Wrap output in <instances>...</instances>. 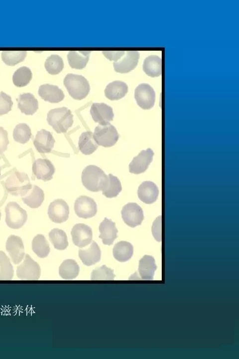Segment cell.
Returning <instances> with one entry per match:
<instances>
[{
	"instance_id": "cell-36",
	"label": "cell",
	"mask_w": 239,
	"mask_h": 359,
	"mask_svg": "<svg viewBox=\"0 0 239 359\" xmlns=\"http://www.w3.org/2000/svg\"><path fill=\"white\" fill-rule=\"evenodd\" d=\"M14 270L9 259L5 253L0 251V280H11Z\"/></svg>"
},
{
	"instance_id": "cell-19",
	"label": "cell",
	"mask_w": 239,
	"mask_h": 359,
	"mask_svg": "<svg viewBox=\"0 0 239 359\" xmlns=\"http://www.w3.org/2000/svg\"><path fill=\"white\" fill-rule=\"evenodd\" d=\"M99 229L100 233L99 237L105 245H112L118 237V230L116 227V223L110 219L105 217L100 223Z\"/></svg>"
},
{
	"instance_id": "cell-15",
	"label": "cell",
	"mask_w": 239,
	"mask_h": 359,
	"mask_svg": "<svg viewBox=\"0 0 239 359\" xmlns=\"http://www.w3.org/2000/svg\"><path fill=\"white\" fill-rule=\"evenodd\" d=\"M90 114L93 120L101 125L110 123L114 116L112 108L104 103H93L90 109Z\"/></svg>"
},
{
	"instance_id": "cell-20",
	"label": "cell",
	"mask_w": 239,
	"mask_h": 359,
	"mask_svg": "<svg viewBox=\"0 0 239 359\" xmlns=\"http://www.w3.org/2000/svg\"><path fill=\"white\" fill-rule=\"evenodd\" d=\"M159 190L152 181H144L139 186L137 195L139 199L146 204H151L158 198Z\"/></svg>"
},
{
	"instance_id": "cell-28",
	"label": "cell",
	"mask_w": 239,
	"mask_h": 359,
	"mask_svg": "<svg viewBox=\"0 0 239 359\" xmlns=\"http://www.w3.org/2000/svg\"><path fill=\"white\" fill-rule=\"evenodd\" d=\"M143 70L150 77L160 76L162 73L161 59L155 55L147 57L143 62Z\"/></svg>"
},
{
	"instance_id": "cell-31",
	"label": "cell",
	"mask_w": 239,
	"mask_h": 359,
	"mask_svg": "<svg viewBox=\"0 0 239 359\" xmlns=\"http://www.w3.org/2000/svg\"><path fill=\"white\" fill-rule=\"evenodd\" d=\"M80 268L77 263L73 259H66L60 265L59 274L64 279L75 278L79 274Z\"/></svg>"
},
{
	"instance_id": "cell-26",
	"label": "cell",
	"mask_w": 239,
	"mask_h": 359,
	"mask_svg": "<svg viewBox=\"0 0 239 359\" xmlns=\"http://www.w3.org/2000/svg\"><path fill=\"white\" fill-rule=\"evenodd\" d=\"M157 266L154 258L150 255H144L139 262L138 272L143 280H152Z\"/></svg>"
},
{
	"instance_id": "cell-17",
	"label": "cell",
	"mask_w": 239,
	"mask_h": 359,
	"mask_svg": "<svg viewBox=\"0 0 239 359\" xmlns=\"http://www.w3.org/2000/svg\"><path fill=\"white\" fill-rule=\"evenodd\" d=\"M6 250L14 264H19L24 258V245L22 239L18 236L11 235L8 237Z\"/></svg>"
},
{
	"instance_id": "cell-41",
	"label": "cell",
	"mask_w": 239,
	"mask_h": 359,
	"mask_svg": "<svg viewBox=\"0 0 239 359\" xmlns=\"http://www.w3.org/2000/svg\"><path fill=\"white\" fill-rule=\"evenodd\" d=\"M13 102L11 98L3 92H0V116L8 113L11 110Z\"/></svg>"
},
{
	"instance_id": "cell-2",
	"label": "cell",
	"mask_w": 239,
	"mask_h": 359,
	"mask_svg": "<svg viewBox=\"0 0 239 359\" xmlns=\"http://www.w3.org/2000/svg\"><path fill=\"white\" fill-rule=\"evenodd\" d=\"M47 121L56 133H66L73 124V115L70 110L65 107L50 110Z\"/></svg>"
},
{
	"instance_id": "cell-39",
	"label": "cell",
	"mask_w": 239,
	"mask_h": 359,
	"mask_svg": "<svg viewBox=\"0 0 239 359\" xmlns=\"http://www.w3.org/2000/svg\"><path fill=\"white\" fill-rule=\"evenodd\" d=\"M26 54L25 51H4L1 53V58L6 64L13 66L23 61Z\"/></svg>"
},
{
	"instance_id": "cell-35",
	"label": "cell",
	"mask_w": 239,
	"mask_h": 359,
	"mask_svg": "<svg viewBox=\"0 0 239 359\" xmlns=\"http://www.w3.org/2000/svg\"><path fill=\"white\" fill-rule=\"evenodd\" d=\"M31 78L32 72L30 69L23 66L15 71L12 76V81L16 86L22 87L27 85Z\"/></svg>"
},
{
	"instance_id": "cell-42",
	"label": "cell",
	"mask_w": 239,
	"mask_h": 359,
	"mask_svg": "<svg viewBox=\"0 0 239 359\" xmlns=\"http://www.w3.org/2000/svg\"><path fill=\"white\" fill-rule=\"evenodd\" d=\"M152 232L155 239L158 241H161V216L154 220L152 226Z\"/></svg>"
},
{
	"instance_id": "cell-37",
	"label": "cell",
	"mask_w": 239,
	"mask_h": 359,
	"mask_svg": "<svg viewBox=\"0 0 239 359\" xmlns=\"http://www.w3.org/2000/svg\"><path fill=\"white\" fill-rule=\"evenodd\" d=\"M32 136L30 128L25 123L17 124L13 132V138L15 141L24 144L27 143Z\"/></svg>"
},
{
	"instance_id": "cell-10",
	"label": "cell",
	"mask_w": 239,
	"mask_h": 359,
	"mask_svg": "<svg viewBox=\"0 0 239 359\" xmlns=\"http://www.w3.org/2000/svg\"><path fill=\"white\" fill-rule=\"evenodd\" d=\"M74 210L78 217L88 219L96 214L97 205L92 198L86 195H82L76 199L74 203Z\"/></svg>"
},
{
	"instance_id": "cell-12",
	"label": "cell",
	"mask_w": 239,
	"mask_h": 359,
	"mask_svg": "<svg viewBox=\"0 0 239 359\" xmlns=\"http://www.w3.org/2000/svg\"><path fill=\"white\" fill-rule=\"evenodd\" d=\"M69 206L63 199H55L49 205L48 216L53 222L61 223L65 222L69 217Z\"/></svg>"
},
{
	"instance_id": "cell-8",
	"label": "cell",
	"mask_w": 239,
	"mask_h": 359,
	"mask_svg": "<svg viewBox=\"0 0 239 359\" xmlns=\"http://www.w3.org/2000/svg\"><path fill=\"white\" fill-rule=\"evenodd\" d=\"M134 98L140 108L148 110L151 109L154 105L155 93L148 84L141 83L135 89Z\"/></svg>"
},
{
	"instance_id": "cell-38",
	"label": "cell",
	"mask_w": 239,
	"mask_h": 359,
	"mask_svg": "<svg viewBox=\"0 0 239 359\" xmlns=\"http://www.w3.org/2000/svg\"><path fill=\"white\" fill-rule=\"evenodd\" d=\"M44 66L49 74L56 75L62 71L64 67V63L60 56L53 54L46 59Z\"/></svg>"
},
{
	"instance_id": "cell-21",
	"label": "cell",
	"mask_w": 239,
	"mask_h": 359,
	"mask_svg": "<svg viewBox=\"0 0 239 359\" xmlns=\"http://www.w3.org/2000/svg\"><path fill=\"white\" fill-rule=\"evenodd\" d=\"M38 94L45 101L51 103L61 102L64 98L63 91L57 86L46 84L39 87Z\"/></svg>"
},
{
	"instance_id": "cell-24",
	"label": "cell",
	"mask_w": 239,
	"mask_h": 359,
	"mask_svg": "<svg viewBox=\"0 0 239 359\" xmlns=\"http://www.w3.org/2000/svg\"><path fill=\"white\" fill-rule=\"evenodd\" d=\"M21 199L23 202L30 207L38 208L44 199V191L39 186L32 185L28 191L21 196Z\"/></svg>"
},
{
	"instance_id": "cell-27",
	"label": "cell",
	"mask_w": 239,
	"mask_h": 359,
	"mask_svg": "<svg viewBox=\"0 0 239 359\" xmlns=\"http://www.w3.org/2000/svg\"><path fill=\"white\" fill-rule=\"evenodd\" d=\"M133 247L127 241H120L117 243L113 249L114 258L119 262H124L129 260L132 256Z\"/></svg>"
},
{
	"instance_id": "cell-13",
	"label": "cell",
	"mask_w": 239,
	"mask_h": 359,
	"mask_svg": "<svg viewBox=\"0 0 239 359\" xmlns=\"http://www.w3.org/2000/svg\"><path fill=\"white\" fill-rule=\"evenodd\" d=\"M139 58V53L137 51H124L121 57L114 62V69L119 73H128L135 68Z\"/></svg>"
},
{
	"instance_id": "cell-7",
	"label": "cell",
	"mask_w": 239,
	"mask_h": 359,
	"mask_svg": "<svg viewBox=\"0 0 239 359\" xmlns=\"http://www.w3.org/2000/svg\"><path fill=\"white\" fill-rule=\"evenodd\" d=\"M41 274L39 264L26 254L23 262L17 266L16 275L22 280H38Z\"/></svg>"
},
{
	"instance_id": "cell-40",
	"label": "cell",
	"mask_w": 239,
	"mask_h": 359,
	"mask_svg": "<svg viewBox=\"0 0 239 359\" xmlns=\"http://www.w3.org/2000/svg\"><path fill=\"white\" fill-rule=\"evenodd\" d=\"M115 277L114 270L104 265L93 270L92 280H113Z\"/></svg>"
},
{
	"instance_id": "cell-23",
	"label": "cell",
	"mask_w": 239,
	"mask_h": 359,
	"mask_svg": "<svg viewBox=\"0 0 239 359\" xmlns=\"http://www.w3.org/2000/svg\"><path fill=\"white\" fill-rule=\"evenodd\" d=\"M18 108L26 115H32L38 109V102L30 93L20 94L17 99Z\"/></svg>"
},
{
	"instance_id": "cell-18",
	"label": "cell",
	"mask_w": 239,
	"mask_h": 359,
	"mask_svg": "<svg viewBox=\"0 0 239 359\" xmlns=\"http://www.w3.org/2000/svg\"><path fill=\"white\" fill-rule=\"evenodd\" d=\"M55 140L52 133L45 129L38 131L33 141L34 146L40 153H50L54 147Z\"/></svg>"
},
{
	"instance_id": "cell-32",
	"label": "cell",
	"mask_w": 239,
	"mask_h": 359,
	"mask_svg": "<svg viewBox=\"0 0 239 359\" xmlns=\"http://www.w3.org/2000/svg\"><path fill=\"white\" fill-rule=\"evenodd\" d=\"M122 190L120 180L112 174L108 175L107 181L102 189V194L108 198L116 197Z\"/></svg>"
},
{
	"instance_id": "cell-30",
	"label": "cell",
	"mask_w": 239,
	"mask_h": 359,
	"mask_svg": "<svg viewBox=\"0 0 239 359\" xmlns=\"http://www.w3.org/2000/svg\"><path fill=\"white\" fill-rule=\"evenodd\" d=\"M90 51H72L67 55L69 65L73 68L81 69L84 68L89 61Z\"/></svg>"
},
{
	"instance_id": "cell-1",
	"label": "cell",
	"mask_w": 239,
	"mask_h": 359,
	"mask_svg": "<svg viewBox=\"0 0 239 359\" xmlns=\"http://www.w3.org/2000/svg\"><path fill=\"white\" fill-rule=\"evenodd\" d=\"M107 180L108 176L104 171L95 165L87 166L82 173L81 180L83 185L92 192L102 190Z\"/></svg>"
},
{
	"instance_id": "cell-5",
	"label": "cell",
	"mask_w": 239,
	"mask_h": 359,
	"mask_svg": "<svg viewBox=\"0 0 239 359\" xmlns=\"http://www.w3.org/2000/svg\"><path fill=\"white\" fill-rule=\"evenodd\" d=\"M93 136L98 145L106 148L115 145L120 137L116 128L110 123L105 125L97 126Z\"/></svg>"
},
{
	"instance_id": "cell-34",
	"label": "cell",
	"mask_w": 239,
	"mask_h": 359,
	"mask_svg": "<svg viewBox=\"0 0 239 359\" xmlns=\"http://www.w3.org/2000/svg\"><path fill=\"white\" fill-rule=\"evenodd\" d=\"M49 239L54 248L59 250L65 249L68 246L67 236L65 231L54 228L49 233Z\"/></svg>"
},
{
	"instance_id": "cell-25",
	"label": "cell",
	"mask_w": 239,
	"mask_h": 359,
	"mask_svg": "<svg viewBox=\"0 0 239 359\" xmlns=\"http://www.w3.org/2000/svg\"><path fill=\"white\" fill-rule=\"evenodd\" d=\"M106 97L111 100H118L123 97L128 92L126 84L120 81H114L110 83L105 89Z\"/></svg>"
},
{
	"instance_id": "cell-45",
	"label": "cell",
	"mask_w": 239,
	"mask_h": 359,
	"mask_svg": "<svg viewBox=\"0 0 239 359\" xmlns=\"http://www.w3.org/2000/svg\"><path fill=\"white\" fill-rule=\"evenodd\" d=\"M0 217H1V212H0Z\"/></svg>"
},
{
	"instance_id": "cell-4",
	"label": "cell",
	"mask_w": 239,
	"mask_h": 359,
	"mask_svg": "<svg viewBox=\"0 0 239 359\" xmlns=\"http://www.w3.org/2000/svg\"><path fill=\"white\" fill-rule=\"evenodd\" d=\"M5 185L7 192L11 195L22 196L28 191L32 185L26 173L15 171L7 177Z\"/></svg>"
},
{
	"instance_id": "cell-6",
	"label": "cell",
	"mask_w": 239,
	"mask_h": 359,
	"mask_svg": "<svg viewBox=\"0 0 239 359\" xmlns=\"http://www.w3.org/2000/svg\"><path fill=\"white\" fill-rule=\"evenodd\" d=\"M5 222L10 228L17 229L22 227L27 220L25 210L16 202L10 201L5 207Z\"/></svg>"
},
{
	"instance_id": "cell-9",
	"label": "cell",
	"mask_w": 239,
	"mask_h": 359,
	"mask_svg": "<svg viewBox=\"0 0 239 359\" xmlns=\"http://www.w3.org/2000/svg\"><path fill=\"white\" fill-rule=\"evenodd\" d=\"M121 214L124 223L132 228L141 225L144 219L142 209L134 202H129L124 205Z\"/></svg>"
},
{
	"instance_id": "cell-33",
	"label": "cell",
	"mask_w": 239,
	"mask_h": 359,
	"mask_svg": "<svg viewBox=\"0 0 239 359\" xmlns=\"http://www.w3.org/2000/svg\"><path fill=\"white\" fill-rule=\"evenodd\" d=\"M32 249L40 258L46 257L50 251L49 243L42 234L36 235L32 241Z\"/></svg>"
},
{
	"instance_id": "cell-22",
	"label": "cell",
	"mask_w": 239,
	"mask_h": 359,
	"mask_svg": "<svg viewBox=\"0 0 239 359\" xmlns=\"http://www.w3.org/2000/svg\"><path fill=\"white\" fill-rule=\"evenodd\" d=\"M79 257L84 265L91 266L100 261L101 251L97 243L93 241L87 248L79 250Z\"/></svg>"
},
{
	"instance_id": "cell-11",
	"label": "cell",
	"mask_w": 239,
	"mask_h": 359,
	"mask_svg": "<svg viewBox=\"0 0 239 359\" xmlns=\"http://www.w3.org/2000/svg\"><path fill=\"white\" fill-rule=\"evenodd\" d=\"M153 156L154 152L150 148L142 150L129 164V172L136 175L144 173L152 162Z\"/></svg>"
},
{
	"instance_id": "cell-46",
	"label": "cell",
	"mask_w": 239,
	"mask_h": 359,
	"mask_svg": "<svg viewBox=\"0 0 239 359\" xmlns=\"http://www.w3.org/2000/svg\"><path fill=\"white\" fill-rule=\"evenodd\" d=\"M0 171H1V170H0V174H0Z\"/></svg>"
},
{
	"instance_id": "cell-43",
	"label": "cell",
	"mask_w": 239,
	"mask_h": 359,
	"mask_svg": "<svg viewBox=\"0 0 239 359\" xmlns=\"http://www.w3.org/2000/svg\"><path fill=\"white\" fill-rule=\"evenodd\" d=\"M8 144V133L2 127H0V155L7 150Z\"/></svg>"
},
{
	"instance_id": "cell-3",
	"label": "cell",
	"mask_w": 239,
	"mask_h": 359,
	"mask_svg": "<svg viewBox=\"0 0 239 359\" xmlns=\"http://www.w3.org/2000/svg\"><path fill=\"white\" fill-rule=\"evenodd\" d=\"M64 85L69 95L75 100L84 99L90 90L88 81L82 75L71 73L67 74L64 79Z\"/></svg>"
},
{
	"instance_id": "cell-16",
	"label": "cell",
	"mask_w": 239,
	"mask_h": 359,
	"mask_svg": "<svg viewBox=\"0 0 239 359\" xmlns=\"http://www.w3.org/2000/svg\"><path fill=\"white\" fill-rule=\"evenodd\" d=\"M32 170L36 178L44 181L51 180L55 172L54 165L47 159H38L35 160L32 164Z\"/></svg>"
},
{
	"instance_id": "cell-14",
	"label": "cell",
	"mask_w": 239,
	"mask_h": 359,
	"mask_svg": "<svg viewBox=\"0 0 239 359\" xmlns=\"http://www.w3.org/2000/svg\"><path fill=\"white\" fill-rule=\"evenodd\" d=\"M71 233L73 243L79 247L87 246L92 240V229L84 223L76 224L72 228Z\"/></svg>"
},
{
	"instance_id": "cell-44",
	"label": "cell",
	"mask_w": 239,
	"mask_h": 359,
	"mask_svg": "<svg viewBox=\"0 0 239 359\" xmlns=\"http://www.w3.org/2000/svg\"><path fill=\"white\" fill-rule=\"evenodd\" d=\"M124 51H103V54L109 60L112 61L114 60L115 62L118 61L121 56L124 54Z\"/></svg>"
},
{
	"instance_id": "cell-29",
	"label": "cell",
	"mask_w": 239,
	"mask_h": 359,
	"mask_svg": "<svg viewBox=\"0 0 239 359\" xmlns=\"http://www.w3.org/2000/svg\"><path fill=\"white\" fill-rule=\"evenodd\" d=\"M78 148L80 152L85 155L93 154L98 148L91 131L83 132L79 139Z\"/></svg>"
}]
</instances>
